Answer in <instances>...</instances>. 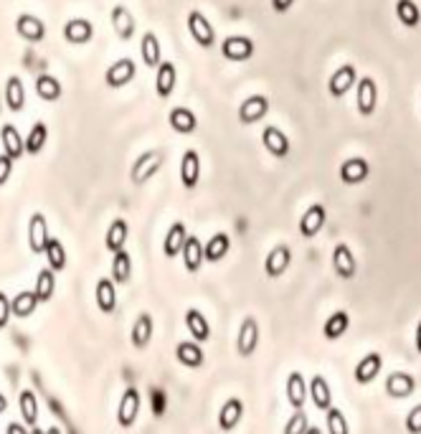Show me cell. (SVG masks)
<instances>
[{
    "instance_id": "obj_1",
    "label": "cell",
    "mask_w": 421,
    "mask_h": 434,
    "mask_svg": "<svg viewBox=\"0 0 421 434\" xmlns=\"http://www.w3.org/2000/svg\"><path fill=\"white\" fill-rule=\"evenodd\" d=\"M165 165V152L163 150H147L135 160L133 170H130V178H133L135 186H145L152 176L160 173V168Z\"/></svg>"
},
{
    "instance_id": "obj_2",
    "label": "cell",
    "mask_w": 421,
    "mask_h": 434,
    "mask_svg": "<svg viewBox=\"0 0 421 434\" xmlns=\"http://www.w3.org/2000/svg\"><path fill=\"white\" fill-rule=\"evenodd\" d=\"M140 406H142V397H140V391L135 389V386L122 391L120 406H117V424H120L122 429L133 427L140 416Z\"/></svg>"
},
{
    "instance_id": "obj_3",
    "label": "cell",
    "mask_w": 421,
    "mask_h": 434,
    "mask_svg": "<svg viewBox=\"0 0 421 434\" xmlns=\"http://www.w3.org/2000/svg\"><path fill=\"white\" fill-rule=\"evenodd\" d=\"M188 33L195 44L203 46V49H211L216 44V31L211 20L203 16L201 11H190L188 13Z\"/></svg>"
},
{
    "instance_id": "obj_4",
    "label": "cell",
    "mask_w": 421,
    "mask_h": 434,
    "mask_svg": "<svg viewBox=\"0 0 421 434\" xmlns=\"http://www.w3.org/2000/svg\"><path fill=\"white\" fill-rule=\"evenodd\" d=\"M221 56L228 61H249L254 56V41L249 36H228L221 44Z\"/></svg>"
},
{
    "instance_id": "obj_5",
    "label": "cell",
    "mask_w": 421,
    "mask_h": 434,
    "mask_svg": "<svg viewBox=\"0 0 421 434\" xmlns=\"http://www.w3.org/2000/svg\"><path fill=\"white\" fill-rule=\"evenodd\" d=\"M16 31L23 41L28 44H41L46 38V23L38 16H31V13H20L16 18Z\"/></svg>"
},
{
    "instance_id": "obj_6",
    "label": "cell",
    "mask_w": 421,
    "mask_h": 434,
    "mask_svg": "<svg viewBox=\"0 0 421 434\" xmlns=\"http://www.w3.org/2000/svg\"><path fill=\"white\" fill-rule=\"evenodd\" d=\"M135 71H138L135 61L125 56V59H120V61H114L112 66L104 71V82H107L109 89H122L135 79Z\"/></svg>"
},
{
    "instance_id": "obj_7",
    "label": "cell",
    "mask_w": 421,
    "mask_h": 434,
    "mask_svg": "<svg viewBox=\"0 0 421 434\" xmlns=\"http://www.w3.org/2000/svg\"><path fill=\"white\" fill-rule=\"evenodd\" d=\"M259 346V323L254 318H244L239 327V338H236V353H239L241 358H249L254 356Z\"/></svg>"
},
{
    "instance_id": "obj_8",
    "label": "cell",
    "mask_w": 421,
    "mask_h": 434,
    "mask_svg": "<svg viewBox=\"0 0 421 434\" xmlns=\"http://www.w3.org/2000/svg\"><path fill=\"white\" fill-rule=\"evenodd\" d=\"M355 84H358V79H355V66H353V64H343V66L330 76L327 92H330L335 100H340V97H346Z\"/></svg>"
},
{
    "instance_id": "obj_9",
    "label": "cell",
    "mask_w": 421,
    "mask_h": 434,
    "mask_svg": "<svg viewBox=\"0 0 421 434\" xmlns=\"http://www.w3.org/2000/svg\"><path fill=\"white\" fill-rule=\"evenodd\" d=\"M49 239H51V234H49V224H46V216L41 214V211H36V214L31 216V221H28V246H31V252L44 254L46 241Z\"/></svg>"
},
{
    "instance_id": "obj_10",
    "label": "cell",
    "mask_w": 421,
    "mask_h": 434,
    "mask_svg": "<svg viewBox=\"0 0 421 434\" xmlns=\"http://www.w3.org/2000/svg\"><path fill=\"white\" fill-rule=\"evenodd\" d=\"M94 36V25L87 18H71L63 23V41L74 46H84Z\"/></svg>"
},
{
    "instance_id": "obj_11",
    "label": "cell",
    "mask_w": 421,
    "mask_h": 434,
    "mask_svg": "<svg viewBox=\"0 0 421 434\" xmlns=\"http://www.w3.org/2000/svg\"><path fill=\"white\" fill-rule=\"evenodd\" d=\"M325 219H327L325 206H322V203H312V206H310L300 219V234L305 236V239L317 236L320 229L325 227Z\"/></svg>"
},
{
    "instance_id": "obj_12",
    "label": "cell",
    "mask_w": 421,
    "mask_h": 434,
    "mask_svg": "<svg viewBox=\"0 0 421 434\" xmlns=\"http://www.w3.org/2000/svg\"><path fill=\"white\" fill-rule=\"evenodd\" d=\"M267 112H269V100H267L264 95H252L249 100L241 102L239 122L241 125H254V122L262 120Z\"/></svg>"
},
{
    "instance_id": "obj_13",
    "label": "cell",
    "mask_w": 421,
    "mask_h": 434,
    "mask_svg": "<svg viewBox=\"0 0 421 434\" xmlns=\"http://www.w3.org/2000/svg\"><path fill=\"white\" fill-rule=\"evenodd\" d=\"M355 102H358V112L363 117H371L378 107V87L371 76H365L358 82V92H355Z\"/></svg>"
},
{
    "instance_id": "obj_14",
    "label": "cell",
    "mask_w": 421,
    "mask_h": 434,
    "mask_svg": "<svg viewBox=\"0 0 421 434\" xmlns=\"http://www.w3.org/2000/svg\"><path fill=\"white\" fill-rule=\"evenodd\" d=\"M201 181V155L195 150H185L181 157V183L188 191H193Z\"/></svg>"
},
{
    "instance_id": "obj_15",
    "label": "cell",
    "mask_w": 421,
    "mask_h": 434,
    "mask_svg": "<svg viewBox=\"0 0 421 434\" xmlns=\"http://www.w3.org/2000/svg\"><path fill=\"white\" fill-rule=\"evenodd\" d=\"M112 28H114V33H117L120 41H130V38L135 36V31H138L135 16L130 13V8L122 6V3L112 8Z\"/></svg>"
},
{
    "instance_id": "obj_16",
    "label": "cell",
    "mask_w": 421,
    "mask_h": 434,
    "mask_svg": "<svg viewBox=\"0 0 421 434\" xmlns=\"http://www.w3.org/2000/svg\"><path fill=\"white\" fill-rule=\"evenodd\" d=\"M287 402L292 409H305V402H307L310 397V389L307 384H305V376H302L300 371H292L287 376Z\"/></svg>"
},
{
    "instance_id": "obj_17",
    "label": "cell",
    "mask_w": 421,
    "mask_h": 434,
    "mask_svg": "<svg viewBox=\"0 0 421 434\" xmlns=\"http://www.w3.org/2000/svg\"><path fill=\"white\" fill-rule=\"evenodd\" d=\"M176 82H178V71L173 61H160L157 66V76H155V92L160 100H168L173 92H176Z\"/></svg>"
},
{
    "instance_id": "obj_18",
    "label": "cell",
    "mask_w": 421,
    "mask_h": 434,
    "mask_svg": "<svg viewBox=\"0 0 421 434\" xmlns=\"http://www.w3.org/2000/svg\"><path fill=\"white\" fill-rule=\"evenodd\" d=\"M416 389V378L411 376V373H391L389 378H386V394H389L391 399H406L411 397Z\"/></svg>"
},
{
    "instance_id": "obj_19",
    "label": "cell",
    "mask_w": 421,
    "mask_h": 434,
    "mask_svg": "<svg viewBox=\"0 0 421 434\" xmlns=\"http://www.w3.org/2000/svg\"><path fill=\"white\" fill-rule=\"evenodd\" d=\"M368 173H371V165L363 157H350V160H346V163L340 165V181L348 183V186L363 183L368 178Z\"/></svg>"
},
{
    "instance_id": "obj_20",
    "label": "cell",
    "mask_w": 421,
    "mask_h": 434,
    "mask_svg": "<svg viewBox=\"0 0 421 434\" xmlns=\"http://www.w3.org/2000/svg\"><path fill=\"white\" fill-rule=\"evenodd\" d=\"M289 262H292V252H289V246L287 244H277L269 254H267L264 272L269 275V277H279V275L287 272Z\"/></svg>"
},
{
    "instance_id": "obj_21",
    "label": "cell",
    "mask_w": 421,
    "mask_h": 434,
    "mask_svg": "<svg viewBox=\"0 0 421 434\" xmlns=\"http://www.w3.org/2000/svg\"><path fill=\"white\" fill-rule=\"evenodd\" d=\"M94 297H97V308L104 315L114 313L117 308V284L112 282V277H102L94 287Z\"/></svg>"
},
{
    "instance_id": "obj_22",
    "label": "cell",
    "mask_w": 421,
    "mask_h": 434,
    "mask_svg": "<svg viewBox=\"0 0 421 434\" xmlns=\"http://www.w3.org/2000/svg\"><path fill=\"white\" fill-rule=\"evenodd\" d=\"M241 416H244V402L241 399H228V402H224V406H221L219 411V427L224 429V432H231V429L239 427Z\"/></svg>"
},
{
    "instance_id": "obj_23",
    "label": "cell",
    "mask_w": 421,
    "mask_h": 434,
    "mask_svg": "<svg viewBox=\"0 0 421 434\" xmlns=\"http://www.w3.org/2000/svg\"><path fill=\"white\" fill-rule=\"evenodd\" d=\"M333 267H335V272H338V277H343V279H353V277H355V270H358V265H355V257H353L350 246H348V244H338V246H335Z\"/></svg>"
},
{
    "instance_id": "obj_24",
    "label": "cell",
    "mask_w": 421,
    "mask_h": 434,
    "mask_svg": "<svg viewBox=\"0 0 421 434\" xmlns=\"http://www.w3.org/2000/svg\"><path fill=\"white\" fill-rule=\"evenodd\" d=\"M0 143H3V152L13 160L25 155V138H20V133L13 125H3L0 130Z\"/></svg>"
},
{
    "instance_id": "obj_25",
    "label": "cell",
    "mask_w": 421,
    "mask_h": 434,
    "mask_svg": "<svg viewBox=\"0 0 421 434\" xmlns=\"http://www.w3.org/2000/svg\"><path fill=\"white\" fill-rule=\"evenodd\" d=\"M168 122L178 135H190L198 130V117L188 107H173L168 114Z\"/></svg>"
},
{
    "instance_id": "obj_26",
    "label": "cell",
    "mask_w": 421,
    "mask_h": 434,
    "mask_svg": "<svg viewBox=\"0 0 421 434\" xmlns=\"http://www.w3.org/2000/svg\"><path fill=\"white\" fill-rule=\"evenodd\" d=\"M262 143H264V147L274 157H287L289 155V140H287V135L279 130V127H274V125L264 127V133H262Z\"/></svg>"
},
{
    "instance_id": "obj_27",
    "label": "cell",
    "mask_w": 421,
    "mask_h": 434,
    "mask_svg": "<svg viewBox=\"0 0 421 434\" xmlns=\"http://www.w3.org/2000/svg\"><path fill=\"white\" fill-rule=\"evenodd\" d=\"M140 54H142L145 66H150V69H157L160 61H163V46H160V41H157V36L152 31L142 33V41H140Z\"/></svg>"
},
{
    "instance_id": "obj_28",
    "label": "cell",
    "mask_w": 421,
    "mask_h": 434,
    "mask_svg": "<svg viewBox=\"0 0 421 434\" xmlns=\"http://www.w3.org/2000/svg\"><path fill=\"white\" fill-rule=\"evenodd\" d=\"M185 239H188V231H185V224H181V221H176L173 227L168 229V234H165V241H163V252L168 259L178 257V254L183 252V244H185Z\"/></svg>"
},
{
    "instance_id": "obj_29",
    "label": "cell",
    "mask_w": 421,
    "mask_h": 434,
    "mask_svg": "<svg viewBox=\"0 0 421 434\" xmlns=\"http://www.w3.org/2000/svg\"><path fill=\"white\" fill-rule=\"evenodd\" d=\"M3 95H6V104L11 112H20L25 107V87L20 82V76H8L6 79V89H3Z\"/></svg>"
},
{
    "instance_id": "obj_30",
    "label": "cell",
    "mask_w": 421,
    "mask_h": 434,
    "mask_svg": "<svg viewBox=\"0 0 421 434\" xmlns=\"http://www.w3.org/2000/svg\"><path fill=\"white\" fill-rule=\"evenodd\" d=\"M183 265H185V270L190 272V275H195V272L201 270L203 265V244L198 236H190L185 239V244H183Z\"/></svg>"
},
{
    "instance_id": "obj_31",
    "label": "cell",
    "mask_w": 421,
    "mask_h": 434,
    "mask_svg": "<svg viewBox=\"0 0 421 434\" xmlns=\"http://www.w3.org/2000/svg\"><path fill=\"white\" fill-rule=\"evenodd\" d=\"M381 366H384V358H381V353H368L358 366H355V381L360 386L371 384L373 378L381 373Z\"/></svg>"
},
{
    "instance_id": "obj_32",
    "label": "cell",
    "mask_w": 421,
    "mask_h": 434,
    "mask_svg": "<svg viewBox=\"0 0 421 434\" xmlns=\"http://www.w3.org/2000/svg\"><path fill=\"white\" fill-rule=\"evenodd\" d=\"M185 327H188V333L193 335L195 343H206L211 338V325H208V320L203 318L201 310L190 308L185 313Z\"/></svg>"
},
{
    "instance_id": "obj_33",
    "label": "cell",
    "mask_w": 421,
    "mask_h": 434,
    "mask_svg": "<svg viewBox=\"0 0 421 434\" xmlns=\"http://www.w3.org/2000/svg\"><path fill=\"white\" fill-rule=\"evenodd\" d=\"M130 236V224L125 219H114L107 229V236H104V246H107L109 252H120L125 249V241Z\"/></svg>"
},
{
    "instance_id": "obj_34",
    "label": "cell",
    "mask_w": 421,
    "mask_h": 434,
    "mask_svg": "<svg viewBox=\"0 0 421 434\" xmlns=\"http://www.w3.org/2000/svg\"><path fill=\"white\" fill-rule=\"evenodd\" d=\"M176 356H178V361H181L183 366H188V368H198V366H203V361H206L203 348L198 346L195 340H183V343H178Z\"/></svg>"
},
{
    "instance_id": "obj_35",
    "label": "cell",
    "mask_w": 421,
    "mask_h": 434,
    "mask_svg": "<svg viewBox=\"0 0 421 434\" xmlns=\"http://www.w3.org/2000/svg\"><path fill=\"white\" fill-rule=\"evenodd\" d=\"M228 249H231L228 234H214V236L203 244V259H206V262H221V259L228 254Z\"/></svg>"
},
{
    "instance_id": "obj_36",
    "label": "cell",
    "mask_w": 421,
    "mask_h": 434,
    "mask_svg": "<svg viewBox=\"0 0 421 434\" xmlns=\"http://www.w3.org/2000/svg\"><path fill=\"white\" fill-rule=\"evenodd\" d=\"M150 340H152V315L142 313L138 315V320L133 325V346L138 351H145V348L150 346Z\"/></svg>"
},
{
    "instance_id": "obj_37",
    "label": "cell",
    "mask_w": 421,
    "mask_h": 434,
    "mask_svg": "<svg viewBox=\"0 0 421 434\" xmlns=\"http://www.w3.org/2000/svg\"><path fill=\"white\" fill-rule=\"evenodd\" d=\"M307 389H310V397H312L315 406L320 411H327L333 406V391H330V386H327V381L322 376H312Z\"/></svg>"
},
{
    "instance_id": "obj_38",
    "label": "cell",
    "mask_w": 421,
    "mask_h": 434,
    "mask_svg": "<svg viewBox=\"0 0 421 434\" xmlns=\"http://www.w3.org/2000/svg\"><path fill=\"white\" fill-rule=\"evenodd\" d=\"M18 409H20V416H23V424L25 427H36L38 424V397L33 394L31 389H23L18 397Z\"/></svg>"
},
{
    "instance_id": "obj_39",
    "label": "cell",
    "mask_w": 421,
    "mask_h": 434,
    "mask_svg": "<svg viewBox=\"0 0 421 434\" xmlns=\"http://www.w3.org/2000/svg\"><path fill=\"white\" fill-rule=\"evenodd\" d=\"M133 277V257L127 254V249L114 252L112 259V282L114 284H127Z\"/></svg>"
},
{
    "instance_id": "obj_40",
    "label": "cell",
    "mask_w": 421,
    "mask_h": 434,
    "mask_svg": "<svg viewBox=\"0 0 421 434\" xmlns=\"http://www.w3.org/2000/svg\"><path fill=\"white\" fill-rule=\"evenodd\" d=\"M54 289H56V272L51 270V267H46V270L38 272L33 292H36L38 302H49L54 297Z\"/></svg>"
},
{
    "instance_id": "obj_41",
    "label": "cell",
    "mask_w": 421,
    "mask_h": 434,
    "mask_svg": "<svg viewBox=\"0 0 421 434\" xmlns=\"http://www.w3.org/2000/svg\"><path fill=\"white\" fill-rule=\"evenodd\" d=\"M348 325H350V318H348V313H346V310H338V313H333L325 320V325H322V335H325L327 340H338L340 335H346Z\"/></svg>"
},
{
    "instance_id": "obj_42",
    "label": "cell",
    "mask_w": 421,
    "mask_h": 434,
    "mask_svg": "<svg viewBox=\"0 0 421 434\" xmlns=\"http://www.w3.org/2000/svg\"><path fill=\"white\" fill-rule=\"evenodd\" d=\"M44 254H46V259H49V267L54 272H63V270H66V249H63L61 239L51 236V239L46 241Z\"/></svg>"
},
{
    "instance_id": "obj_43",
    "label": "cell",
    "mask_w": 421,
    "mask_h": 434,
    "mask_svg": "<svg viewBox=\"0 0 421 434\" xmlns=\"http://www.w3.org/2000/svg\"><path fill=\"white\" fill-rule=\"evenodd\" d=\"M36 95L44 102H56L61 97V82H59L56 76L41 74L36 79Z\"/></svg>"
},
{
    "instance_id": "obj_44",
    "label": "cell",
    "mask_w": 421,
    "mask_h": 434,
    "mask_svg": "<svg viewBox=\"0 0 421 434\" xmlns=\"http://www.w3.org/2000/svg\"><path fill=\"white\" fill-rule=\"evenodd\" d=\"M36 305H38L36 292H18V295L11 300V313H13V318H31Z\"/></svg>"
},
{
    "instance_id": "obj_45",
    "label": "cell",
    "mask_w": 421,
    "mask_h": 434,
    "mask_svg": "<svg viewBox=\"0 0 421 434\" xmlns=\"http://www.w3.org/2000/svg\"><path fill=\"white\" fill-rule=\"evenodd\" d=\"M46 140H49V127H46V122H36L31 127L28 138H25V152L28 155H38V152L44 150Z\"/></svg>"
},
{
    "instance_id": "obj_46",
    "label": "cell",
    "mask_w": 421,
    "mask_h": 434,
    "mask_svg": "<svg viewBox=\"0 0 421 434\" xmlns=\"http://www.w3.org/2000/svg\"><path fill=\"white\" fill-rule=\"evenodd\" d=\"M396 16L406 28H416L421 23V11L414 0H396Z\"/></svg>"
},
{
    "instance_id": "obj_47",
    "label": "cell",
    "mask_w": 421,
    "mask_h": 434,
    "mask_svg": "<svg viewBox=\"0 0 421 434\" xmlns=\"http://www.w3.org/2000/svg\"><path fill=\"white\" fill-rule=\"evenodd\" d=\"M325 422H327V432H330V434H350V429H348V422H346V414H343L340 409H335V406H330V409H327Z\"/></svg>"
},
{
    "instance_id": "obj_48",
    "label": "cell",
    "mask_w": 421,
    "mask_h": 434,
    "mask_svg": "<svg viewBox=\"0 0 421 434\" xmlns=\"http://www.w3.org/2000/svg\"><path fill=\"white\" fill-rule=\"evenodd\" d=\"M307 414L302 409H295V414L289 416L287 424H284V434H305L307 432Z\"/></svg>"
},
{
    "instance_id": "obj_49",
    "label": "cell",
    "mask_w": 421,
    "mask_h": 434,
    "mask_svg": "<svg viewBox=\"0 0 421 434\" xmlns=\"http://www.w3.org/2000/svg\"><path fill=\"white\" fill-rule=\"evenodd\" d=\"M406 432L409 434H421V404L406 414Z\"/></svg>"
},
{
    "instance_id": "obj_50",
    "label": "cell",
    "mask_w": 421,
    "mask_h": 434,
    "mask_svg": "<svg viewBox=\"0 0 421 434\" xmlns=\"http://www.w3.org/2000/svg\"><path fill=\"white\" fill-rule=\"evenodd\" d=\"M11 318H13V313H11V297H8L6 292H0V330H3V327H8Z\"/></svg>"
},
{
    "instance_id": "obj_51",
    "label": "cell",
    "mask_w": 421,
    "mask_h": 434,
    "mask_svg": "<svg viewBox=\"0 0 421 434\" xmlns=\"http://www.w3.org/2000/svg\"><path fill=\"white\" fill-rule=\"evenodd\" d=\"M13 163H16V160H13V157H8L6 152L0 155V186H6L8 178H11V173H13Z\"/></svg>"
},
{
    "instance_id": "obj_52",
    "label": "cell",
    "mask_w": 421,
    "mask_h": 434,
    "mask_svg": "<svg viewBox=\"0 0 421 434\" xmlns=\"http://www.w3.org/2000/svg\"><path fill=\"white\" fill-rule=\"evenodd\" d=\"M292 6H295V0H271V8L277 13H287Z\"/></svg>"
},
{
    "instance_id": "obj_53",
    "label": "cell",
    "mask_w": 421,
    "mask_h": 434,
    "mask_svg": "<svg viewBox=\"0 0 421 434\" xmlns=\"http://www.w3.org/2000/svg\"><path fill=\"white\" fill-rule=\"evenodd\" d=\"M6 434H28V429H25V424H20V422H11L6 429Z\"/></svg>"
},
{
    "instance_id": "obj_54",
    "label": "cell",
    "mask_w": 421,
    "mask_h": 434,
    "mask_svg": "<svg viewBox=\"0 0 421 434\" xmlns=\"http://www.w3.org/2000/svg\"><path fill=\"white\" fill-rule=\"evenodd\" d=\"M416 351L421 353V320H419V325H416Z\"/></svg>"
},
{
    "instance_id": "obj_55",
    "label": "cell",
    "mask_w": 421,
    "mask_h": 434,
    "mask_svg": "<svg viewBox=\"0 0 421 434\" xmlns=\"http://www.w3.org/2000/svg\"><path fill=\"white\" fill-rule=\"evenodd\" d=\"M6 409H8V399L3 397V394H0V414H3Z\"/></svg>"
},
{
    "instance_id": "obj_56",
    "label": "cell",
    "mask_w": 421,
    "mask_h": 434,
    "mask_svg": "<svg viewBox=\"0 0 421 434\" xmlns=\"http://www.w3.org/2000/svg\"><path fill=\"white\" fill-rule=\"evenodd\" d=\"M46 434H61V429H59V427H49V429H46Z\"/></svg>"
},
{
    "instance_id": "obj_57",
    "label": "cell",
    "mask_w": 421,
    "mask_h": 434,
    "mask_svg": "<svg viewBox=\"0 0 421 434\" xmlns=\"http://www.w3.org/2000/svg\"><path fill=\"white\" fill-rule=\"evenodd\" d=\"M305 434H322V432L317 427H307V432H305Z\"/></svg>"
},
{
    "instance_id": "obj_58",
    "label": "cell",
    "mask_w": 421,
    "mask_h": 434,
    "mask_svg": "<svg viewBox=\"0 0 421 434\" xmlns=\"http://www.w3.org/2000/svg\"><path fill=\"white\" fill-rule=\"evenodd\" d=\"M28 434H46V432H44V429H38V427H33V429H31V432H28Z\"/></svg>"
}]
</instances>
